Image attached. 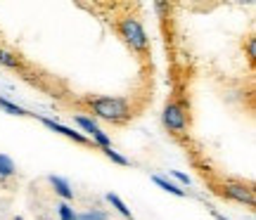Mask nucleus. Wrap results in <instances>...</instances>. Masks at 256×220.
<instances>
[{"mask_svg": "<svg viewBox=\"0 0 256 220\" xmlns=\"http://www.w3.org/2000/svg\"><path fill=\"white\" fill-rule=\"evenodd\" d=\"M76 220H107V216L100 211H92V213H83V216H76Z\"/></svg>", "mask_w": 256, "mask_h": 220, "instance_id": "16", "label": "nucleus"}, {"mask_svg": "<svg viewBox=\"0 0 256 220\" xmlns=\"http://www.w3.org/2000/svg\"><path fill=\"white\" fill-rule=\"evenodd\" d=\"M57 213H60V220H76V213L66 202H62L57 206Z\"/></svg>", "mask_w": 256, "mask_h": 220, "instance_id": "12", "label": "nucleus"}, {"mask_svg": "<svg viewBox=\"0 0 256 220\" xmlns=\"http://www.w3.org/2000/svg\"><path fill=\"white\" fill-rule=\"evenodd\" d=\"M14 161L10 159L8 154H0V178H10V175H14Z\"/></svg>", "mask_w": 256, "mask_h": 220, "instance_id": "9", "label": "nucleus"}, {"mask_svg": "<svg viewBox=\"0 0 256 220\" xmlns=\"http://www.w3.org/2000/svg\"><path fill=\"white\" fill-rule=\"evenodd\" d=\"M92 111H95V116L107 121L128 119V104L121 97H100V100L92 102Z\"/></svg>", "mask_w": 256, "mask_h": 220, "instance_id": "1", "label": "nucleus"}, {"mask_svg": "<svg viewBox=\"0 0 256 220\" xmlns=\"http://www.w3.org/2000/svg\"><path fill=\"white\" fill-rule=\"evenodd\" d=\"M0 64L10 66V69H17L19 62H17V57L14 55H10V52H5V50H0Z\"/></svg>", "mask_w": 256, "mask_h": 220, "instance_id": "14", "label": "nucleus"}, {"mask_svg": "<svg viewBox=\"0 0 256 220\" xmlns=\"http://www.w3.org/2000/svg\"><path fill=\"white\" fill-rule=\"evenodd\" d=\"M214 218H216V220H228L226 216H220V213H216V211H214Z\"/></svg>", "mask_w": 256, "mask_h": 220, "instance_id": "19", "label": "nucleus"}, {"mask_svg": "<svg viewBox=\"0 0 256 220\" xmlns=\"http://www.w3.org/2000/svg\"><path fill=\"white\" fill-rule=\"evenodd\" d=\"M74 121H76V123H78V126H81V128L86 130V133H92V130L98 128V123H95L92 119H86V116H76Z\"/></svg>", "mask_w": 256, "mask_h": 220, "instance_id": "15", "label": "nucleus"}, {"mask_svg": "<svg viewBox=\"0 0 256 220\" xmlns=\"http://www.w3.org/2000/svg\"><path fill=\"white\" fill-rule=\"evenodd\" d=\"M119 31H121V36L126 38V43L130 47H136V50H145L147 47V33L138 19H133V17L124 19L119 24Z\"/></svg>", "mask_w": 256, "mask_h": 220, "instance_id": "2", "label": "nucleus"}, {"mask_svg": "<svg viewBox=\"0 0 256 220\" xmlns=\"http://www.w3.org/2000/svg\"><path fill=\"white\" fill-rule=\"evenodd\" d=\"M247 52H249V57H252V59H254V57H256V40H254V38L249 40V45H247Z\"/></svg>", "mask_w": 256, "mask_h": 220, "instance_id": "18", "label": "nucleus"}, {"mask_svg": "<svg viewBox=\"0 0 256 220\" xmlns=\"http://www.w3.org/2000/svg\"><path fill=\"white\" fill-rule=\"evenodd\" d=\"M50 185L55 187V192L62 197L64 202H69V199H74V190H72V185L66 183L64 178H57V175H50Z\"/></svg>", "mask_w": 256, "mask_h": 220, "instance_id": "6", "label": "nucleus"}, {"mask_svg": "<svg viewBox=\"0 0 256 220\" xmlns=\"http://www.w3.org/2000/svg\"><path fill=\"white\" fill-rule=\"evenodd\" d=\"M152 180H154V185H159L164 192L176 194V197H185V190H180V187H178V185H174V183H168V180H166V178H162V175H154Z\"/></svg>", "mask_w": 256, "mask_h": 220, "instance_id": "7", "label": "nucleus"}, {"mask_svg": "<svg viewBox=\"0 0 256 220\" xmlns=\"http://www.w3.org/2000/svg\"><path fill=\"white\" fill-rule=\"evenodd\" d=\"M102 152H104V154L110 156V159H112V161H114V164H119V166H128V159H126V156H121L119 152H114L112 147H104Z\"/></svg>", "mask_w": 256, "mask_h": 220, "instance_id": "13", "label": "nucleus"}, {"mask_svg": "<svg viewBox=\"0 0 256 220\" xmlns=\"http://www.w3.org/2000/svg\"><path fill=\"white\" fill-rule=\"evenodd\" d=\"M164 126L174 133L185 130V111L180 104H166L164 109Z\"/></svg>", "mask_w": 256, "mask_h": 220, "instance_id": "3", "label": "nucleus"}, {"mask_svg": "<svg viewBox=\"0 0 256 220\" xmlns=\"http://www.w3.org/2000/svg\"><path fill=\"white\" fill-rule=\"evenodd\" d=\"M223 197H228L232 202L247 204V206H254V192L249 187H244V185H235V183L223 185Z\"/></svg>", "mask_w": 256, "mask_h": 220, "instance_id": "4", "label": "nucleus"}, {"mask_svg": "<svg viewBox=\"0 0 256 220\" xmlns=\"http://www.w3.org/2000/svg\"><path fill=\"white\" fill-rule=\"evenodd\" d=\"M171 175H174V178H176V180H178V183L190 185V178H188V175H185V173H180V171H171Z\"/></svg>", "mask_w": 256, "mask_h": 220, "instance_id": "17", "label": "nucleus"}, {"mask_svg": "<svg viewBox=\"0 0 256 220\" xmlns=\"http://www.w3.org/2000/svg\"><path fill=\"white\" fill-rule=\"evenodd\" d=\"M0 107L5 111H10V114H14V116H31L26 109H22V107H17L14 102H10V100H5V97H0Z\"/></svg>", "mask_w": 256, "mask_h": 220, "instance_id": "10", "label": "nucleus"}, {"mask_svg": "<svg viewBox=\"0 0 256 220\" xmlns=\"http://www.w3.org/2000/svg\"><path fill=\"white\" fill-rule=\"evenodd\" d=\"M107 202H110L112 206H114V209H116V211H119L121 216H124V218L133 220V216H130V209H128V206H126L124 202H121V197H119V194H112V192H110V194H107Z\"/></svg>", "mask_w": 256, "mask_h": 220, "instance_id": "8", "label": "nucleus"}, {"mask_svg": "<svg viewBox=\"0 0 256 220\" xmlns=\"http://www.w3.org/2000/svg\"><path fill=\"white\" fill-rule=\"evenodd\" d=\"M43 123H46L50 130H55V133H62L64 138H69V140H76V142H81V145H86L88 142V138L83 135V133H76L74 128H69V126H62V123H57V121L52 119H40Z\"/></svg>", "mask_w": 256, "mask_h": 220, "instance_id": "5", "label": "nucleus"}, {"mask_svg": "<svg viewBox=\"0 0 256 220\" xmlns=\"http://www.w3.org/2000/svg\"><path fill=\"white\" fill-rule=\"evenodd\" d=\"M90 135H92V140H95V142H98V145L102 147V149H104V147H112V140H110V135H107L104 130L95 128V130L90 133Z\"/></svg>", "mask_w": 256, "mask_h": 220, "instance_id": "11", "label": "nucleus"}]
</instances>
